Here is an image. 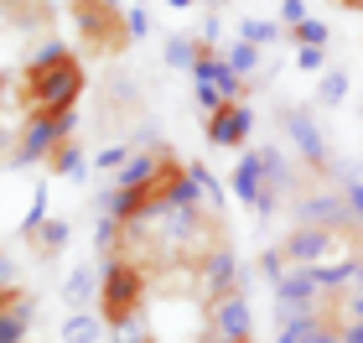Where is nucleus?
I'll return each mask as SVG.
<instances>
[{
  "label": "nucleus",
  "instance_id": "dca6fc26",
  "mask_svg": "<svg viewBox=\"0 0 363 343\" xmlns=\"http://www.w3.org/2000/svg\"><path fill=\"white\" fill-rule=\"evenodd\" d=\"M342 94H348V73H327L322 78V99L327 104H342Z\"/></svg>",
  "mask_w": 363,
  "mask_h": 343
},
{
  "label": "nucleus",
  "instance_id": "412c9836",
  "mask_svg": "<svg viewBox=\"0 0 363 343\" xmlns=\"http://www.w3.org/2000/svg\"><path fill=\"white\" fill-rule=\"evenodd\" d=\"M280 16H286L291 26H301V21H306V6H301V0H286V6H280Z\"/></svg>",
  "mask_w": 363,
  "mask_h": 343
},
{
  "label": "nucleus",
  "instance_id": "39448f33",
  "mask_svg": "<svg viewBox=\"0 0 363 343\" xmlns=\"http://www.w3.org/2000/svg\"><path fill=\"white\" fill-rule=\"evenodd\" d=\"M208 343H250V307L239 302V291L208 302Z\"/></svg>",
  "mask_w": 363,
  "mask_h": 343
},
{
  "label": "nucleus",
  "instance_id": "1a4fd4ad",
  "mask_svg": "<svg viewBox=\"0 0 363 343\" xmlns=\"http://www.w3.org/2000/svg\"><path fill=\"white\" fill-rule=\"evenodd\" d=\"M291 136L296 146H301V156L311 161V167H327V146H322V130L306 120V114H291Z\"/></svg>",
  "mask_w": 363,
  "mask_h": 343
},
{
  "label": "nucleus",
  "instance_id": "bb28decb",
  "mask_svg": "<svg viewBox=\"0 0 363 343\" xmlns=\"http://www.w3.org/2000/svg\"><path fill=\"white\" fill-rule=\"evenodd\" d=\"M6 141H11V136H0V146H6ZM0 156H6V151H0Z\"/></svg>",
  "mask_w": 363,
  "mask_h": 343
},
{
  "label": "nucleus",
  "instance_id": "9b49d317",
  "mask_svg": "<svg viewBox=\"0 0 363 343\" xmlns=\"http://www.w3.org/2000/svg\"><path fill=\"white\" fill-rule=\"evenodd\" d=\"M197 58H203V53H197L192 37H172L167 42V62H172V68H197Z\"/></svg>",
  "mask_w": 363,
  "mask_h": 343
},
{
  "label": "nucleus",
  "instance_id": "6ab92c4d",
  "mask_svg": "<svg viewBox=\"0 0 363 343\" xmlns=\"http://www.w3.org/2000/svg\"><path fill=\"white\" fill-rule=\"evenodd\" d=\"M125 21H130V37H145V31H151V16H145V11H130Z\"/></svg>",
  "mask_w": 363,
  "mask_h": 343
},
{
  "label": "nucleus",
  "instance_id": "f03ea898",
  "mask_svg": "<svg viewBox=\"0 0 363 343\" xmlns=\"http://www.w3.org/2000/svg\"><path fill=\"white\" fill-rule=\"evenodd\" d=\"M145 266H135V260H109L104 271V291H99V302H104V322L109 328H130V322H140L145 312Z\"/></svg>",
  "mask_w": 363,
  "mask_h": 343
},
{
  "label": "nucleus",
  "instance_id": "f8f14e48",
  "mask_svg": "<svg viewBox=\"0 0 363 343\" xmlns=\"http://www.w3.org/2000/svg\"><path fill=\"white\" fill-rule=\"evenodd\" d=\"M337 187H342V203H348V214L363 219V177H358V172H342Z\"/></svg>",
  "mask_w": 363,
  "mask_h": 343
},
{
  "label": "nucleus",
  "instance_id": "a211bd4d",
  "mask_svg": "<svg viewBox=\"0 0 363 343\" xmlns=\"http://www.w3.org/2000/svg\"><path fill=\"white\" fill-rule=\"evenodd\" d=\"M296 62H301V68H311V73H317L322 62H327V53H322V47H301V53H296Z\"/></svg>",
  "mask_w": 363,
  "mask_h": 343
},
{
  "label": "nucleus",
  "instance_id": "4468645a",
  "mask_svg": "<svg viewBox=\"0 0 363 343\" xmlns=\"http://www.w3.org/2000/svg\"><path fill=\"white\" fill-rule=\"evenodd\" d=\"M89 291H94V276H89V266H84V271H73V281H68V302H73V307H84Z\"/></svg>",
  "mask_w": 363,
  "mask_h": 343
},
{
  "label": "nucleus",
  "instance_id": "393cba45",
  "mask_svg": "<svg viewBox=\"0 0 363 343\" xmlns=\"http://www.w3.org/2000/svg\"><path fill=\"white\" fill-rule=\"evenodd\" d=\"M6 302H11V286H0V307H6Z\"/></svg>",
  "mask_w": 363,
  "mask_h": 343
},
{
  "label": "nucleus",
  "instance_id": "aec40b11",
  "mask_svg": "<svg viewBox=\"0 0 363 343\" xmlns=\"http://www.w3.org/2000/svg\"><path fill=\"white\" fill-rule=\"evenodd\" d=\"M342 312H348V322H363V286L353 291L348 302H342Z\"/></svg>",
  "mask_w": 363,
  "mask_h": 343
},
{
  "label": "nucleus",
  "instance_id": "2eb2a0df",
  "mask_svg": "<svg viewBox=\"0 0 363 343\" xmlns=\"http://www.w3.org/2000/svg\"><path fill=\"white\" fill-rule=\"evenodd\" d=\"M296 37H301V47H327V26H322V21H311V16H306V21L296 26Z\"/></svg>",
  "mask_w": 363,
  "mask_h": 343
},
{
  "label": "nucleus",
  "instance_id": "423d86ee",
  "mask_svg": "<svg viewBox=\"0 0 363 343\" xmlns=\"http://www.w3.org/2000/svg\"><path fill=\"white\" fill-rule=\"evenodd\" d=\"M234 192L250 208H275V177H270V167H265V151H255V156H244L239 161V172H234Z\"/></svg>",
  "mask_w": 363,
  "mask_h": 343
},
{
  "label": "nucleus",
  "instance_id": "f257e3e1",
  "mask_svg": "<svg viewBox=\"0 0 363 343\" xmlns=\"http://www.w3.org/2000/svg\"><path fill=\"white\" fill-rule=\"evenodd\" d=\"M78 94H84V68L68 47H47V53L26 68L21 78V104H26V125L57 120V114H73Z\"/></svg>",
  "mask_w": 363,
  "mask_h": 343
},
{
  "label": "nucleus",
  "instance_id": "a878e982",
  "mask_svg": "<svg viewBox=\"0 0 363 343\" xmlns=\"http://www.w3.org/2000/svg\"><path fill=\"white\" fill-rule=\"evenodd\" d=\"M342 6H353V11H363V0H342Z\"/></svg>",
  "mask_w": 363,
  "mask_h": 343
},
{
  "label": "nucleus",
  "instance_id": "9d476101",
  "mask_svg": "<svg viewBox=\"0 0 363 343\" xmlns=\"http://www.w3.org/2000/svg\"><path fill=\"white\" fill-rule=\"evenodd\" d=\"M94 338H99V317L73 312L68 322H62V343H94Z\"/></svg>",
  "mask_w": 363,
  "mask_h": 343
},
{
  "label": "nucleus",
  "instance_id": "7ed1b4c3",
  "mask_svg": "<svg viewBox=\"0 0 363 343\" xmlns=\"http://www.w3.org/2000/svg\"><path fill=\"white\" fill-rule=\"evenodd\" d=\"M73 21H78V31H84L89 53H120L125 42H135L125 11H114L109 0H73Z\"/></svg>",
  "mask_w": 363,
  "mask_h": 343
},
{
  "label": "nucleus",
  "instance_id": "0eeeda50",
  "mask_svg": "<svg viewBox=\"0 0 363 343\" xmlns=\"http://www.w3.org/2000/svg\"><path fill=\"white\" fill-rule=\"evenodd\" d=\"M250 125H255V114H250V104H244V99L218 104V109L208 114V141H213V146H239L244 136H250Z\"/></svg>",
  "mask_w": 363,
  "mask_h": 343
},
{
  "label": "nucleus",
  "instance_id": "f3484780",
  "mask_svg": "<svg viewBox=\"0 0 363 343\" xmlns=\"http://www.w3.org/2000/svg\"><path fill=\"white\" fill-rule=\"evenodd\" d=\"M239 31H244V42H255V47H265V42H275V26H270V21H244Z\"/></svg>",
  "mask_w": 363,
  "mask_h": 343
},
{
  "label": "nucleus",
  "instance_id": "cd10ccee",
  "mask_svg": "<svg viewBox=\"0 0 363 343\" xmlns=\"http://www.w3.org/2000/svg\"><path fill=\"white\" fill-rule=\"evenodd\" d=\"M358 281H363V260H358Z\"/></svg>",
  "mask_w": 363,
  "mask_h": 343
},
{
  "label": "nucleus",
  "instance_id": "4be33fe9",
  "mask_svg": "<svg viewBox=\"0 0 363 343\" xmlns=\"http://www.w3.org/2000/svg\"><path fill=\"white\" fill-rule=\"evenodd\" d=\"M125 151H130V146H109V151H99V167H120Z\"/></svg>",
  "mask_w": 363,
  "mask_h": 343
},
{
  "label": "nucleus",
  "instance_id": "c85d7f7f",
  "mask_svg": "<svg viewBox=\"0 0 363 343\" xmlns=\"http://www.w3.org/2000/svg\"><path fill=\"white\" fill-rule=\"evenodd\" d=\"M327 343H342V338H337V333H333V338H327Z\"/></svg>",
  "mask_w": 363,
  "mask_h": 343
},
{
  "label": "nucleus",
  "instance_id": "6e6552de",
  "mask_svg": "<svg viewBox=\"0 0 363 343\" xmlns=\"http://www.w3.org/2000/svg\"><path fill=\"white\" fill-rule=\"evenodd\" d=\"M337 328L327 317H317V312H306V317H296V322H286L280 328V343H327Z\"/></svg>",
  "mask_w": 363,
  "mask_h": 343
},
{
  "label": "nucleus",
  "instance_id": "5701e85b",
  "mask_svg": "<svg viewBox=\"0 0 363 343\" xmlns=\"http://www.w3.org/2000/svg\"><path fill=\"white\" fill-rule=\"evenodd\" d=\"M337 338H342V343H363V322H342Z\"/></svg>",
  "mask_w": 363,
  "mask_h": 343
},
{
  "label": "nucleus",
  "instance_id": "20e7f679",
  "mask_svg": "<svg viewBox=\"0 0 363 343\" xmlns=\"http://www.w3.org/2000/svg\"><path fill=\"white\" fill-rule=\"evenodd\" d=\"M192 78H197V99H203L208 114L218 109V104H234V99H239V73L228 68L218 53H203V58H197Z\"/></svg>",
  "mask_w": 363,
  "mask_h": 343
},
{
  "label": "nucleus",
  "instance_id": "b1692460",
  "mask_svg": "<svg viewBox=\"0 0 363 343\" xmlns=\"http://www.w3.org/2000/svg\"><path fill=\"white\" fill-rule=\"evenodd\" d=\"M109 6H114V11H125V16H130V11H140V0H109Z\"/></svg>",
  "mask_w": 363,
  "mask_h": 343
},
{
  "label": "nucleus",
  "instance_id": "ddd939ff",
  "mask_svg": "<svg viewBox=\"0 0 363 343\" xmlns=\"http://www.w3.org/2000/svg\"><path fill=\"white\" fill-rule=\"evenodd\" d=\"M223 62H228V68H234V73L244 78V73H250L255 62H259V53H255V42H234V47H228V58H223Z\"/></svg>",
  "mask_w": 363,
  "mask_h": 343
}]
</instances>
